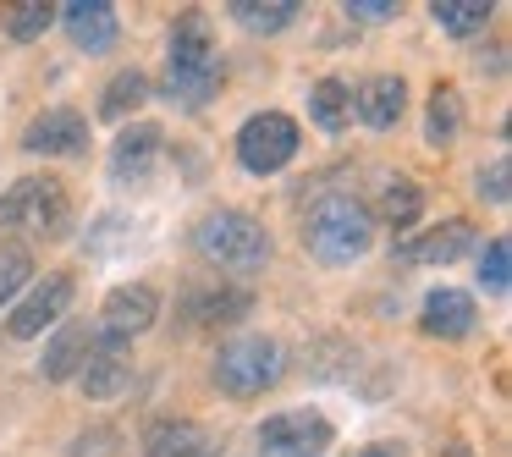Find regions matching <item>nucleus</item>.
Segmentation results:
<instances>
[{
  "mask_svg": "<svg viewBox=\"0 0 512 457\" xmlns=\"http://www.w3.org/2000/svg\"><path fill=\"white\" fill-rule=\"evenodd\" d=\"M512 243L507 237H490L485 243V254H479V287L485 292H507L512 287Z\"/></svg>",
  "mask_w": 512,
  "mask_h": 457,
  "instance_id": "nucleus-26",
  "label": "nucleus"
},
{
  "mask_svg": "<svg viewBox=\"0 0 512 457\" xmlns=\"http://www.w3.org/2000/svg\"><path fill=\"white\" fill-rule=\"evenodd\" d=\"M72 298H78V281L72 276H45L12 314H6V331H12L17 342H34V336H45V325H56L61 314L72 309Z\"/></svg>",
  "mask_w": 512,
  "mask_h": 457,
  "instance_id": "nucleus-9",
  "label": "nucleus"
},
{
  "mask_svg": "<svg viewBox=\"0 0 512 457\" xmlns=\"http://www.w3.org/2000/svg\"><path fill=\"white\" fill-rule=\"evenodd\" d=\"M89 353H94V331L89 325H67V331L45 347L39 369H45V380H78V369L89 364Z\"/></svg>",
  "mask_w": 512,
  "mask_h": 457,
  "instance_id": "nucleus-19",
  "label": "nucleus"
},
{
  "mask_svg": "<svg viewBox=\"0 0 512 457\" xmlns=\"http://www.w3.org/2000/svg\"><path fill=\"white\" fill-rule=\"evenodd\" d=\"M160 149H166V133H160L155 122L122 127V138H116V149H111V177L116 182H149Z\"/></svg>",
  "mask_w": 512,
  "mask_h": 457,
  "instance_id": "nucleus-12",
  "label": "nucleus"
},
{
  "mask_svg": "<svg viewBox=\"0 0 512 457\" xmlns=\"http://www.w3.org/2000/svg\"><path fill=\"white\" fill-rule=\"evenodd\" d=\"M281 375H287V358L276 336H232L215 353V386L226 397H265Z\"/></svg>",
  "mask_w": 512,
  "mask_h": 457,
  "instance_id": "nucleus-5",
  "label": "nucleus"
},
{
  "mask_svg": "<svg viewBox=\"0 0 512 457\" xmlns=\"http://www.w3.org/2000/svg\"><path fill=\"white\" fill-rule=\"evenodd\" d=\"M347 12H353V17H364V23H386V17L397 12V6H391V0H353Z\"/></svg>",
  "mask_w": 512,
  "mask_h": 457,
  "instance_id": "nucleus-30",
  "label": "nucleus"
},
{
  "mask_svg": "<svg viewBox=\"0 0 512 457\" xmlns=\"http://www.w3.org/2000/svg\"><path fill=\"white\" fill-rule=\"evenodd\" d=\"M507 177H512V166H507V160H496L490 171H479V193H485L490 204H507Z\"/></svg>",
  "mask_w": 512,
  "mask_h": 457,
  "instance_id": "nucleus-29",
  "label": "nucleus"
},
{
  "mask_svg": "<svg viewBox=\"0 0 512 457\" xmlns=\"http://www.w3.org/2000/svg\"><path fill=\"white\" fill-rule=\"evenodd\" d=\"M193 248L221 270H259L270 259V232L248 210H215L193 226Z\"/></svg>",
  "mask_w": 512,
  "mask_h": 457,
  "instance_id": "nucleus-4",
  "label": "nucleus"
},
{
  "mask_svg": "<svg viewBox=\"0 0 512 457\" xmlns=\"http://www.w3.org/2000/svg\"><path fill=\"white\" fill-rule=\"evenodd\" d=\"M468 248H474V226L468 221H441L435 232L413 237V243H397L391 254H397V265H452V259H463Z\"/></svg>",
  "mask_w": 512,
  "mask_h": 457,
  "instance_id": "nucleus-14",
  "label": "nucleus"
},
{
  "mask_svg": "<svg viewBox=\"0 0 512 457\" xmlns=\"http://www.w3.org/2000/svg\"><path fill=\"white\" fill-rule=\"evenodd\" d=\"M144 457H215V441L193 419H155L144 424Z\"/></svg>",
  "mask_w": 512,
  "mask_h": 457,
  "instance_id": "nucleus-15",
  "label": "nucleus"
},
{
  "mask_svg": "<svg viewBox=\"0 0 512 457\" xmlns=\"http://www.w3.org/2000/svg\"><path fill=\"white\" fill-rule=\"evenodd\" d=\"M232 17L248 34H281L298 17V0H232Z\"/></svg>",
  "mask_w": 512,
  "mask_h": 457,
  "instance_id": "nucleus-22",
  "label": "nucleus"
},
{
  "mask_svg": "<svg viewBox=\"0 0 512 457\" xmlns=\"http://www.w3.org/2000/svg\"><path fill=\"white\" fill-rule=\"evenodd\" d=\"M50 23H56V6H45V0H28V6H17V12L6 17V39H17V45H28V39H45Z\"/></svg>",
  "mask_w": 512,
  "mask_h": 457,
  "instance_id": "nucleus-27",
  "label": "nucleus"
},
{
  "mask_svg": "<svg viewBox=\"0 0 512 457\" xmlns=\"http://www.w3.org/2000/svg\"><path fill=\"white\" fill-rule=\"evenodd\" d=\"M78 386L89 391V402H111V397H122V391L133 386V364H127L122 353H111V347L94 342L89 364L78 369Z\"/></svg>",
  "mask_w": 512,
  "mask_h": 457,
  "instance_id": "nucleus-18",
  "label": "nucleus"
},
{
  "mask_svg": "<svg viewBox=\"0 0 512 457\" xmlns=\"http://www.w3.org/2000/svg\"><path fill=\"white\" fill-rule=\"evenodd\" d=\"M441 457H474V452H468V446H463V441H452V446H446V452H441Z\"/></svg>",
  "mask_w": 512,
  "mask_h": 457,
  "instance_id": "nucleus-32",
  "label": "nucleus"
},
{
  "mask_svg": "<svg viewBox=\"0 0 512 457\" xmlns=\"http://www.w3.org/2000/svg\"><path fill=\"white\" fill-rule=\"evenodd\" d=\"M149 100V78L138 67H127V72H116L111 83H105V100H100V116L105 122H122L127 111H138V105Z\"/></svg>",
  "mask_w": 512,
  "mask_h": 457,
  "instance_id": "nucleus-23",
  "label": "nucleus"
},
{
  "mask_svg": "<svg viewBox=\"0 0 512 457\" xmlns=\"http://www.w3.org/2000/svg\"><path fill=\"white\" fill-rule=\"evenodd\" d=\"M336 446V424L314 408H287L259 424V452L265 457H325Z\"/></svg>",
  "mask_w": 512,
  "mask_h": 457,
  "instance_id": "nucleus-6",
  "label": "nucleus"
},
{
  "mask_svg": "<svg viewBox=\"0 0 512 457\" xmlns=\"http://www.w3.org/2000/svg\"><path fill=\"white\" fill-rule=\"evenodd\" d=\"M479 325V309L468 292L457 287H435L430 298H424V331L441 336V342H457V336H468Z\"/></svg>",
  "mask_w": 512,
  "mask_h": 457,
  "instance_id": "nucleus-17",
  "label": "nucleus"
},
{
  "mask_svg": "<svg viewBox=\"0 0 512 457\" xmlns=\"http://www.w3.org/2000/svg\"><path fill=\"white\" fill-rule=\"evenodd\" d=\"M221 83V50H215V28L204 12L177 17L166 45V94L177 105H204Z\"/></svg>",
  "mask_w": 512,
  "mask_h": 457,
  "instance_id": "nucleus-1",
  "label": "nucleus"
},
{
  "mask_svg": "<svg viewBox=\"0 0 512 457\" xmlns=\"http://www.w3.org/2000/svg\"><path fill=\"white\" fill-rule=\"evenodd\" d=\"M23 149L28 155H83V149H89V122H83V111H72V105H50V111H39L34 122H28Z\"/></svg>",
  "mask_w": 512,
  "mask_h": 457,
  "instance_id": "nucleus-11",
  "label": "nucleus"
},
{
  "mask_svg": "<svg viewBox=\"0 0 512 457\" xmlns=\"http://www.w3.org/2000/svg\"><path fill=\"white\" fill-rule=\"evenodd\" d=\"M424 215V193H419V182H408V177H391L386 182V193H380V221L386 226H413Z\"/></svg>",
  "mask_w": 512,
  "mask_h": 457,
  "instance_id": "nucleus-24",
  "label": "nucleus"
},
{
  "mask_svg": "<svg viewBox=\"0 0 512 457\" xmlns=\"http://www.w3.org/2000/svg\"><path fill=\"white\" fill-rule=\"evenodd\" d=\"M56 17L67 23L72 45L89 50V56H105V50L116 45V34H122V23H116V12L105 6V0H67Z\"/></svg>",
  "mask_w": 512,
  "mask_h": 457,
  "instance_id": "nucleus-13",
  "label": "nucleus"
},
{
  "mask_svg": "<svg viewBox=\"0 0 512 457\" xmlns=\"http://www.w3.org/2000/svg\"><path fill=\"white\" fill-rule=\"evenodd\" d=\"M430 17H435V23H441L452 39H474V34H485V28H490L496 6H490V0H435Z\"/></svg>",
  "mask_w": 512,
  "mask_h": 457,
  "instance_id": "nucleus-20",
  "label": "nucleus"
},
{
  "mask_svg": "<svg viewBox=\"0 0 512 457\" xmlns=\"http://www.w3.org/2000/svg\"><path fill=\"white\" fill-rule=\"evenodd\" d=\"M303 243H309V254L320 265H353L375 243V215L353 193H325L309 210V221H303Z\"/></svg>",
  "mask_w": 512,
  "mask_h": 457,
  "instance_id": "nucleus-2",
  "label": "nucleus"
},
{
  "mask_svg": "<svg viewBox=\"0 0 512 457\" xmlns=\"http://www.w3.org/2000/svg\"><path fill=\"white\" fill-rule=\"evenodd\" d=\"M298 122L281 111H259L243 122V133H237V160H243V171H254V177H276L281 166H287L292 155H298Z\"/></svg>",
  "mask_w": 512,
  "mask_h": 457,
  "instance_id": "nucleus-7",
  "label": "nucleus"
},
{
  "mask_svg": "<svg viewBox=\"0 0 512 457\" xmlns=\"http://www.w3.org/2000/svg\"><path fill=\"white\" fill-rule=\"evenodd\" d=\"M358 457H402V446H391V441H375V446H364Z\"/></svg>",
  "mask_w": 512,
  "mask_h": 457,
  "instance_id": "nucleus-31",
  "label": "nucleus"
},
{
  "mask_svg": "<svg viewBox=\"0 0 512 457\" xmlns=\"http://www.w3.org/2000/svg\"><path fill=\"white\" fill-rule=\"evenodd\" d=\"M353 111L364 116L375 133H386V127L402 122V111H408V83L391 78V72H380V78H364L353 89Z\"/></svg>",
  "mask_w": 512,
  "mask_h": 457,
  "instance_id": "nucleus-16",
  "label": "nucleus"
},
{
  "mask_svg": "<svg viewBox=\"0 0 512 457\" xmlns=\"http://www.w3.org/2000/svg\"><path fill=\"white\" fill-rule=\"evenodd\" d=\"M254 309V292L237 287V281H193L188 292H182V314H188V325H199V331H215V325H232L243 320V314Z\"/></svg>",
  "mask_w": 512,
  "mask_h": 457,
  "instance_id": "nucleus-10",
  "label": "nucleus"
},
{
  "mask_svg": "<svg viewBox=\"0 0 512 457\" xmlns=\"http://www.w3.org/2000/svg\"><path fill=\"white\" fill-rule=\"evenodd\" d=\"M309 116H314V127H325V133H342V127L353 122V89L336 83V78H320L309 89Z\"/></svg>",
  "mask_w": 512,
  "mask_h": 457,
  "instance_id": "nucleus-21",
  "label": "nucleus"
},
{
  "mask_svg": "<svg viewBox=\"0 0 512 457\" xmlns=\"http://www.w3.org/2000/svg\"><path fill=\"white\" fill-rule=\"evenodd\" d=\"M72 226V193L56 177H17L0 193V232L61 237Z\"/></svg>",
  "mask_w": 512,
  "mask_h": 457,
  "instance_id": "nucleus-3",
  "label": "nucleus"
},
{
  "mask_svg": "<svg viewBox=\"0 0 512 457\" xmlns=\"http://www.w3.org/2000/svg\"><path fill=\"white\" fill-rule=\"evenodd\" d=\"M155 320H160V292L149 287V281H127V287H116L111 298H105L94 342L111 347V353H122V347L133 342V336H144Z\"/></svg>",
  "mask_w": 512,
  "mask_h": 457,
  "instance_id": "nucleus-8",
  "label": "nucleus"
},
{
  "mask_svg": "<svg viewBox=\"0 0 512 457\" xmlns=\"http://www.w3.org/2000/svg\"><path fill=\"white\" fill-rule=\"evenodd\" d=\"M457 133H463V100H457L452 83H441L430 94V144L446 149V144H457Z\"/></svg>",
  "mask_w": 512,
  "mask_h": 457,
  "instance_id": "nucleus-25",
  "label": "nucleus"
},
{
  "mask_svg": "<svg viewBox=\"0 0 512 457\" xmlns=\"http://www.w3.org/2000/svg\"><path fill=\"white\" fill-rule=\"evenodd\" d=\"M34 276V259H28V248H0V309L17 298V287Z\"/></svg>",
  "mask_w": 512,
  "mask_h": 457,
  "instance_id": "nucleus-28",
  "label": "nucleus"
}]
</instances>
